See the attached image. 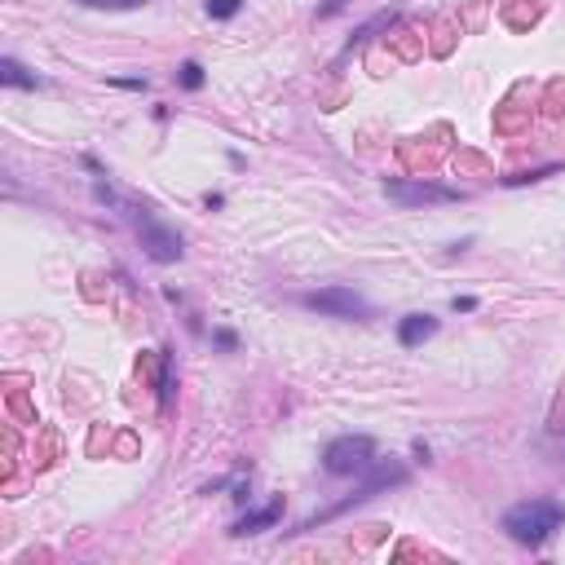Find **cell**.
I'll use <instances>...</instances> for the list:
<instances>
[{
	"instance_id": "12",
	"label": "cell",
	"mask_w": 565,
	"mask_h": 565,
	"mask_svg": "<svg viewBox=\"0 0 565 565\" xmlns=\"http://www.w3.org/2000/svg\"><path fill=\"white\" fill-rule=\"evenodd\" d=\"M239 9H243V0H207V18H216V22L234 18Z\"/></svg>"
},
{
	"instance_id": "6",
	"label": "cell",
	"mask_w": 565,
	"mask_h": 565,
	"mask_svg": "<svg viewBox=\"0 0 565 565\" xmlns=\"http://www.w3.org/2000/svg\"><path fill=\"white\" fill-rule=\"evenodd\" d=\"M384 199L402 207H424V204H460L463 195L451 186H433V181H384Z\"/></svg>"
},
{
	"instance_id": "9",
	"label": "cell",
	"mask_w": 565,
	"mask_h": 565,
	"mask_svg": "<svg viewBox=\"0 0 565 565\" xmlns=\"http://www.w3.org/2000/svg\"><path fill=\"white\" fill-rule=\"evenodd\" d=\"M0 84H9V89H40L45 80L31 75L18 57H0Z\"/></svg>"
},
{
	"instance_id": "4",
	"label": "cell",
	"mask_w": 565,
	"mask_h": 565,
	"mask_svg": "<svg viewBox=\"0 0 565 565\" xmlns=\"http://www.w3.org/2000/svg\"><path fill=\"white\" fill-rule=\"evenodd\" d=\"M137 239H142V252H146L154 265H172V260H181V252H186L181 234H177L172 225L154 221L146 207H137Z\"/></svg>"
},
{
	"instance_id": "13",
	"label": "cell",
	"mask_w": 565,
	"mask_h": 565,
	"mask_svg": "<svg viewBox=\"0 0 565 565\" xmlns=\"http://www.w3.org/2000/svg\"><path fill=\"white\" fill-rule=\"evenodd\" d=\"M80 4H89V9H142L151 0H80Z\"/></svg>"
},
{
	"instance_id": "8",
	"label": "cell",
	"mask_w": 565,
	"mask_h": 565,
	"mask_svg": "<svg viewBox=\"0 0 565 565\" xmlns=\"http://www.w3.org/2000/svg\"><path fill=\"white\" fill-rule=\"evenodd\" d=\"M428 336H437V318L433 313H407L402 322H398V340L415 349V345H424Z\"/></svg>"
},
{
	"instance_id": "17",
	"label": "cell",
	"mask_w": 565,
	"mask_h": 565,
	"mask_svg": "<svg viewBox=\"0 0 565 565\" xmlns=\"http://www.w3.org/2000/svg\"><path fill=\"white\" fill-rule=\"evenodd\" d=\"M115 89H133V93H142L146 89V80H110Z\"/></svg>"
},
{
	"instance_id": "16",
	"label": "cell",
	"mask_w": 565,
	"mask_h": 565,
	"mask_svg": "<svg viewBox=\"0 0 565 565\" xmlns=\"http://www.w3.org/2000/svg\"><path fill=\"white\" fill-rule=\"evenodd\" d=\"M451 309H460V313H472V309H477V301H472V296H455V301H451Z\"/></svg>"
},
{
	"instance_id": "14",
	"label": "cell",
	"mask_w": 565,
	"mask_h": 565,
	"mask_svg": "<svg viewBox=\"0 0 565 565\" xmlns=\"http://www.w3.org/2000/svg\"><path fill=\"white\" fill-rule=\"evenodd\" d=\"M345 4H349V0H322V4H318V18H336Z\"/></svg>"
},
{
	"instance_id": "3",
	"label": "cell",
	"mask_w": 565,
	"mask_h": 565,
	"mask_svg": "<svg viewBox=\"0 0 565 565\" xmlns=\"http://www.w3.org/2000/svg\"><path fill=\"white\" fill-rule=\"evenodd\" d=\"M371 463H375V442L366 433H345V437L327 442V451H322V468L331 477H358Z\"/></svg>"
},
{
	"instance_id": "10",
	"label": "cell",
	"mask_w": 565,
	"mask_h": 565,
	"mask_svg": "<svg viewBox=\"0 0 565 565\" xmlns=\"http://www.w3.org/2000/svg\"><path fill=\"white\" fill-rule=\"evenodd\" d=\"M177 84H181V89H190V93H195V89H204V66H199V62H181Z\"/></svg>"
},
{
	"instance_id": "2",
	"label": "cell",
	"mask_w": 565,
	"mask_h": 565,
	"mask_svg": "<svg viewBox=\"0 0 565 565\" xmlns=\"http://www.w3.org/2000/svg\"><path fill=\"white\" fill-rule=\"evenodd\" d=\"M407 481V463L402 460H375L366 472H362V481L354 486V495L349 499H340V504H331V508H322V513H313L301 525V530H318V525H327V521H336V516H345L349 508H362L366 499H375L380 490H389V486H402Z\"/></svg>"
},
{
	"instance_id": "11",
	"label": "cell",
	"mask_w": 565,
	"mask_h": 565,
	"mask_svg": "<svg viewBox=\"0 0 565 565\" xmlns=\"http://www.w3.org/2000/svg\"><path fill=\"white\" fill-rule=\"evenodd\" d=\"M389 22H393V13H375V18H371L366 27H358V31L349 36V45H345V53H354V49H358V45H362V40H366V36L375 31V27H389Z\"/></svg>"
},
{
	"instance_id": "1",
	"label": "cell",
	"mask_w": 565,
	"mask_h": 565,
	"mask_svg": "<svg viewBox=\"0 0 565 565\" xmlns=\"http://www.w3.org/2000/svg\"><path fill=\"white\" fill-rule=\"evenodd\" d=\"M561 525H565V504H557V499H525V504H513V508L504 513L508 539L525 543V548L548 543Z\"/></svg>"
},
{
	"instance_id": "15",
	"label": "cell",
	"mask_w": 565,
	"mask_h": 565,
	"mask_svg": "<svg viewBox=\"0 0 565 565\" xmlns=\"http://www.w3.org/2000/svg\"><path fill=\"white\" fill-rule=\"evenodd\" d=\"M212 340H216L221 349H234V345H239V336H234V331H225V327H221V331H216Z\"/></svg>"
},
{
	"instance_id": "7",
	"label": "cell",
	"mask_w": 565,
	"mask_h": 565,
	"mask_svg": "<svg viewBox=\"0 0 565 565\" xmlns=\"http://www.w3.org/2000/svg\"><path fill=\"white\" fill-rule=\"evenodd\" d=\"M283 521V499H269L265 508H252V513H243L234 525H230V534H239V539H248V534H260V530H269V525H278Z\"/></svg>"
},
{
	"instance_id": "5",
	"label": "cell",
	"mask_w": 565,
	"mask_h": 565,
	"mask_svg": "<svg viewBox=\"0 0 565 565\" xmlns=\"http://www.w3.org/2000/svg\"><path fill=\"white\" fill-rule=\"evenodd\" d=\"M301 305L313 313H327V318H371V305L354 287H318V292L301 296Z\"/></svg>"
}]
</instances>
